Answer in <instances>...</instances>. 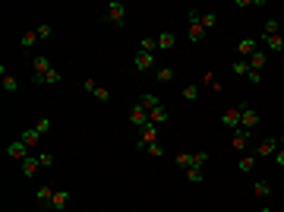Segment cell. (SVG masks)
<instances>
[{
    "label": "cell",
    "mask_w": 284,
    "mask_h": 212,
    "mask_svg": "<svg viewBox=\"0 0 284 212\" xmlns=\"http://www.w3.org/2000/svg\"><path fill=\"white\" fill-rule=\"evenodd\" d=\"M183 98L186 102H196L199 98V85H183Z\"/></svg>",
    "instance_id": "obj_31"
},
{
    "label": "cell",
    "mask_w": 284,
    "mask_h": 212,
    "mask_svg": "<svg viewBox=\"0 0 284 212\" xmlns=\"http://www.w3.org/2000/svg\"><path fill=\"white\" fill-rule=\"evenodd\" d=\"M234 73H237V76H246V73H249V64L246 61H234Z\"/></svg>",
    "instance_id": "obj_36"
},
{
    "label": "cell",
    "mask_w": 284,
    "mask_h": 212,
    "mask_svg": "<svg viewBox=\"0 0 284 212\" xmlns=\"http://www.w3.org/2000/svg\"><path fill=\"white\" fill-rule=\"evenodd\" d=\"M246 146H249V130L237 127L234 130V152H246Z\"/></svg>",
    "instance_id": "obj_13"
},
{
    "label": "cell",
    "mask_w": 284,
    "mask_h": 212,
    "mask_svg": "<svg viewBox=\"0 0 284 212\" xmlns=\"http://www.w3.org/2000/svg\"><path fill=\"white\" fill-rule=\"evenodd\" d=\"M139 105H142L145 111H155L161 102H158V95H152V92H142V95H139Z\"/></svg>",
    "instance_id": "obj_20"
},
{
    "label": "cell",
    "mask_w": 284,
    "mask_h": 212,
    "mask_svg": "<svg viewBox=\"0 0 284 212\" xmlns=\"http://www.w3.org/2000/svg\"><path fill=\"white\" fill-rule=\"evenodd\" d=\"M47 70H54L51 57H35V61H32V76H44Z\"/></svg>",
    "instance_id": "obj_15"
},
{
    "label": "cell",
    "mask_w": 284,
    "mask_h": 212,
    "mask_svg": "<svg viewBox=\"0 0 284 212\" xmlns=\"http://www.w3.org/2000/svg\"><path fill=\"white\" fill-rule=\"evenodd\" d=\"M133 67H136V70H152L155 67V54H148V51H136V54H133Z\"/></svg>",
    "instance_id": "obj_6"
},
{
    "label": "cell",
    "mask_w": 284,
    "mask_h": 212,
    "mask_svg": "<svg viewBox=\"0 0 284 212\" xmlns=\"http://www.w3.org/2000/svg\"><path fill=\"white\" fill-rule=\"evenodd\" d=\"M145 152H148V155H152V158H161V155H164V149H161V143H152V146H145Z\"/></svg>",
    "instance_id": "obj_34"
},
{
    "label": "cell",
    "mask_w": 284,
    "mask_h": 212,
    "mask_svg": "<svg viewBox=\"0 0 284 212\" xmlns=\"http://www.w3.org/2000/svg\"><path fill=\"white\" fill-rule=\"evenodd\" d=\"M6 155H10V158H19V162H22V158H29V146H25L22 140H16V143L6 146Z\"/></svg>",
    "instance_id": "obj_8"
},
{
    "label": "cell",
    "mask_w": 284,
    "mask_h": 212,
    "mask_svg": "<svg viewBox=\"0 0 284 212\" xmlns=\"http://www.w3.org/2000/svg\"><path fill=\"white\" fill-rule=\"evenodd\" d=\"M240 127L243 130H256L259 127V111H253L249 105H240Z\"/></svg>",
    "instance_id": "obj_4"
},
{
    "label": "cell",
    "mask_w": 284,
    "mask_h": 212,
    "mask_svg": "<svg viewBox=\"0 0 284 212\" xmlns=\"http://www.w3.org/2000/svg\"><path fill=\"white\" fill-rule=\"evenodd\" d=\"M205 162H208V155H205V152H196V155H193V168H202Z\"/></svg>",
    "instance_id": "obj_38"
},
{
    "label": "cell",
    "mask_w": 284,
    "mask_h": 212,
    "mask_svg": "<svg viewBox=\"0 0 284 212\" xmlns=\"http://www.w3.org/2000/svg\"><path fill=\"white\" fill-rule=\"evenodd\" d=\"M221 124H224L227 130H237L240 127V108H227L224 114H221Z\"/></svg>",
    "instance_id": "obj_10"
},
{
    "label": "cell",
    "mask_w": 284,
    "mask_h": 212,
    "mask_svg": "<svg viewBox=\"0 0 284 212\" xmlns=\"http://www.w3.org/2000/svg\"><path fill=\"white\" fill-rule=\"evenodd\" d=\"M256 51H259V44H256V38H243V42L237 44V54H240L243 61H246V57H253Z\"/></svg>",
    "instance_id": "obj_11"
},
{
    "label": "cell",
    "mask_w": 284,
    "mask_h": 212,
    "mask_svg": "<svg viewBox=\"0 0 284 212\" xmlns=\"http://www.w3.org/2000/svg\"><path fill=\"white\" fill-rule=\"evenodd\" d=\"M171 79H174L171 67H158V83H171Z\"/></svg>",
    "instance_id": "obj_32"
},
{
    "label": "cell",
    "mask_w": 284,
    "mask_h": 212,
    "mask_svg": "<svg viewBox=\"0 0 284 212\" xmlns=\"http://www.w3.org/2000/svg\"><path fill=\"white\" fill-rule=\"evenodd\" d=\"M259 212H278V209H272V206H262Z\"/></svg>",
    "instance_id": "obj_45"
},
{
    "label": "cell",
    "mask_w": 284,
    "mask_h": 212,
    "mask_svg": "<svg viewBox=\"0 0 284 212\" xmlns=\"http://www.w3.org/2000/svg\"><path fill=\"white\" fill-rule=\"evenodd\" d=\"M130 124H133V127H145V124H148V111L142 108L139 102L130 108Z\"/></svg>",
    "instance_id": "obj_7"
},
{
    "label": "cell",
    "mask_w": 284,
    "mask_h": 212,
    "mask_svg": "<svg viewBox=\"0 0 284 212\" xmlns=\"http://www.w3.org/2000/svg\"><path fill=\"white\" fill-rule=\"evenodd\" d=\"M139 51H148V54H155V51H158V38H142V42H139Z\"/></svg>",
    "instance_id": "obj_29"
},
{
    "label": "cell",
    "mask_w": 284,
    "mask_h": 212,
    "mask_svg": "<svg viewBox=\"0 0 284 212\" xmlns=\"http://www.w3.org/2000/svg\"><path fill=\"white\" fill-rule=\"evenodd\" d=\"M183 174H186V181H193V184L202 181V168H189V171H183Z\"/></svg>",
    "instance_id": "obj_35"
},
{
    "label": "cell",
    "mask_w": 284,
    "mask_h": 212,
    "mask_svg": "<svg viewBox=\"0 0 284 212\" xmlns=\"http://www.w3.org/2000/svg\"><path fill=\"white\" fill-rule=\"evenodd\" d=\"M3 89H6V92H16V89H19V85H16V79H13L6 70H3Z\"/></svg>",
    "instance_id": "obj_33"
},
{
    "label": "cell",
    "mask_w": 284,
    "mask_h": 212,
    "mask_svg": "<svg viewBox=\"0 0 284 212\" xmlns=\"http://www.w3.org/2000/svg\"><path fill=\"white\" fill-rule=\"evenodd\" d=\"M35 32H38V38H51V25H47V22H44V25H38Z\"/></svg>",
    "instance_id": "obj_41"
},
{
    "label": "cell",
    "mask_w": 284,
    "mask_h": 212,
    "mask_svg": "<svg viewBox=\"0 0 284 212\" xmlns=\"http://www.w3.org/2000/svg\"><path fill=\"white\" fill-rule=\"evenodd\" d=\"M202 85H208L212 92H221V85H218V79H215V73H205V76H202Z\"/></svg>",
    "instance_id": "obj_30"
},
{
    "label": "cell",
    "mask_w": 284,
    "mask_h": 212,
    "mask_svg": "<svg viewBox=\"0 0 284 212\" xmlns=\"http://www.w3.org/2000/svg\"><path fill=\"white\" fill-rule=\"evenodd\" d=\"M256 162H259V158H256V155H240V162H237V168H240V171H253V165Z\"/></svg>",
    "instance_id": "obj_28"
},
{
    "label": "cell",
    "mask_w": 284,
    "mask_h": 212,
    "mask_svg": "<svg viewBox=\"0 0 284 212\" xmlns=\"http://www.w3.org/2000/svg\"><path fill=\"white\" fill-rule=\"evenodd\" d=\"M174 162H177L180 171H189V168H193V155H186V152H177V158H174Z\"/></svg>",
    "instance_id": "obj_26"
},
{
    "label": "cell",
    "mask_w": 284,
    "mask_h": 212,
    "mask_svg": "<svg viewBox=\"0 0 284 212\" xmlns=\"http://www.w3.org/2000/svg\"><path fill=\"white\" fill-rule=\"evenodd\" d=\"M174 44H177V35H174V32H161L158 35V51H174Z\"/></svg>",
    "instance_id": "obj_16"
},
{
    "label": "cell",
    "mask_w": 284,
    "mask_h": 212,
    "mask_svg": "<svg viewBox=\"0 0 284 212\" xmlns=\"http://www.w3.org/2000/svg\"><path fill=\"white\" fill-rule=\"evenodd\" d=\"M66 203H70V190H54V196H51V209H54V212H63V209H66Z\"/></svg>",
    "instance_id": "obj_9"
},
{
    "label": "cell",
    "mask_w": 284,
    "mask_h": 212,
    "mask_svg": "<svg viewBox=\"0 0 284 212\" xmlns=\"http://www.w3.org/2000/svg\"><path fill=\"white\" fill-rule=\"evenodd\" d=\"M152 143H158V127H155V124H145L139 140H136V149H145V146H152Z\"/></svg>",
    "instance_id": "obj_5"
},
{
    "label": "cell",
    "mask_w": 284,
    "mask_h": 212,
    "mask_svg": "<svg viewBox=\"0 0 284 212\" xmlns=\"http://www.w3.org/2000/svg\"><path fill=\"white\" fill-rule=\"evenodd\" d=\"M199 22H202V29H215V25H218V16H215V13H202V16H199Z\"/></svg>",
    "instance_id": "obj_27"
},
{
    "label": "cell",
    "mask_w": 284,
    "mask_h": 212,
    "mask_svg": "<svg viewBox=\"0 0 284 212\" xmlns=\"http://www.w3.org/2000/svg\"><path fill=\"white\" fill-rule=\"evenodd\" d=\"M47 130H51V121H47V117H44V121H38V133H47Z\"/></svg>",
    "instance_id": "obj_43"
},
{
    "label": "cell",
    "mask_w": 284,
    "mask_h": 212,
    "mask_svg": "<svg viewBox=\"0 0 284 212\" xmlns=\"http://www.w3.org/2000/svg\"><path fill=\"white\" fill-rule=\"evenodd\" d=\"M51 196H54V187H51V184H47V187H38V193H35L38 206H47V209H51Z\"/></svg>",
    "instance_id": "obj_17"
},
{
    "label": "cell",
    "mask_w": 284,
    "mask_h": 212,
    "mask_svg": "<svg viewBox=\"0 0 284 212\" xmlns=\"http://www.w3.org/2000/svg\"><path fill=\"white\" fill-rule=\"evenodd\" d=\"M199 16H202L199 10H189V29H186V38H189V42H193V44H199L202 38H205V29H202Z\"/></svg>",
    "instance_id": "obj_1"
},
{
    "label": "cell",
    "mask_w": 284,
    "mask_h": 212,
    "mask_svg": "<svg viewBox=\"0 0 284 212\" xmlns=\"http://www.w3.org/2000/svg\"><path fill=\"white\" fill-rule=\"evenodd\" d=\"M167 117H171V114L164 111V105H158L155 111H148V124H155V127H158V124H164Z\"/></svg>",
    "instance_id": "obj_18"
},
{
    "label": "cell",
    "mask_w": 284,
    "mask_h": 212,
    "mask_svg": "<svg viewBox=\"0 0 284 212\" xmlns=\"http://www.w3.org/2000/svg\"><path fill=\"white\" fill-rule=\"evenodd\" d=\"M272 162H275V165H281V168H284V149H278V152H275V158H272Z\"/></svg>",
    "instance_id": "obj_44"
},
{
    "label": "cell",
    "mask_w": 284,
    "mask_h": 212,
    "mask_svg": "<svg viewBox=\"0 0 284 212\" xmlns=\"http://www.w3.org/2000/svg\"><path fill=\"white\" fill-rule=\"evenodd\" d=\"M265 61H268V54H265V51H256V54L253 57H246V64H249V70H256V73H262V67H265Z\"/></svg>",
    "instance_id": "obj_14"
},
{
    "label": "cell",
    "mask_w": 284,
    "mask_h": 212,
    "mask_svg": "<svg viewBox=\"0 0 284 212\" xmlns=\"http://www.w3.org/2000/svg\"><path fill=\"white\" fill-rule=\"evenodd\" d=\"M32 83H35V85H57L60 83V70L54 67V70H47L44 76H32Z\"/></svg>",
    "instance_id": "obj_12"
},
{
    "label": "cell",
    "mask_w": 284,
    "mask_h": 212,
    "mask_svg": "<svg viewBox=\"0 0 284 212\" xmlns=\"http://www.w3.org/2000/svg\"><path fill=\"white\" fill-rule=\"evenodd\" d=\"M95 98H98V102H111V92H107V85H98V89H95Z\"/></svg>",
    "instance_id": "obj_37"
},
{
    "label": "cell",
    "mask_w": 284,
    "mask_h": 212,
    "mask_svg": "<svg viewBox=\"0 0 284 212\" xmlns=\"http://www.w3.org/2000/svg\"><path fill=\"white\" fill-rule=\"evenodd\" d=\"M281 149H284V136H281Z\"/></svg>",
    "instance_id": "obj_46"
},
{
    "label": "cell",
    "mask_w": 284,
    "mask_h": 212,
    "mask_svg": "<svg viewBox=\"0 0 284 212\" xmlns=\"http://www.w3.org/2000/svg\"><path fill=\"white\" fill-rule=\"evenodd\" d=\"M262 32H265V35H278V32H281V22H278L275 16H268L265 25H262Z\"/></svg>",
    "instance_id": "obj_23"
},
{
    "label": "cell",
    "mask_w": 284,
    "mask_h": 212,
    "mask_svg": "<svg viewBox=\"0 0 284 212\" xmlns=\"http://www.w3.org/2000/svg\"><path fill=\"white\" fill-rule=\"evenodd\" d=\"M25 146H35L38 140H41V133H38V127H32V130H22V136H19Z\"/></svg>",
    "instance_id": "obj_22"
},
{
    "label": "cell",
    "mask_w": 284,
    "mask_h": 212,
    "mask_svg": "<svg viewBox=\"0 0 284 212\" xmlns=\"http://www.w3.org/2000/svg\"><path fill=\"white\" fill-rule=\"evenodd\" d=\"M38 162H41V168H51V165H54V155H51V152H44V155H38Z\"/></svg>",
    "instance_id": "obj_39"
},
{
    "label": "cell",
    "mask_w": 284,
    "mask_h": 212,
    "mask_svg": "<svg viewBox=\"0 0 284 212\" xmlns=\"http://www.w3.org/2000/svg\"><path fill=\"white\" fill-rule=\"evenodd\" d=\"M35 42H38V32H25V35L19 38V44H22V51H32V48H35Z\"/></svg>",
    "instance_id": "obj_24"
},
{
    "label": "cell",
    "mask_w": 284,
    "mask_h": 212,
    "mask_svg": "<svg viewBox=\"0 0 284 212\" xmlns=\"http://www.w3.org/2000/svg\"><path fill=\"white\" fill-rule=\"evenodd\" d=\"M38 168H41V162H38V158H32V155H29V158H22V174H25V177H32Z\"/></svg>",
    "instance_id": "obj_21"
},
{
    "label": "cell",
    "mask_w": 284,
    "mask_h": 212,
    "mask_svg": "<svg viewBox=\"0 0 284 212\" xmlns=\"http://www.w3.org/2000/svg\"><path fill=\"white\" fill-rule=\"evenodd\" d=\"M262 38H265V48L268 51H275V54H281V51H284V38L281 35H262Z\"/></svg>",
    "instance_id": "obj_19"
},
{
    "label": "cell",
    "mask_w": 284,
    "mask_h": 212,
    "mask_svg": "<svg viewBox=\"0 0 284 212\" xmlns=\"http://www.w3.org/2000/svg\"><path fill=\"white\" fill-rule=\"evenodd\" d=\"M281 149V140L278 136H265V140L259 143V149H256V158H275V152Z\"/></svg>",
    "instance_id": "obj_3"
},
{
    "label": "cell",
    "mask_w": 284,
    "mask_h": 212,
    "mask_svg": "<svg viewBox=\"0 0 284 212\" xmlns=\"http://www.w3.org/2000/svg\"><path fill=\"white\" fill-rule=\"evenodd\" d=\"M82 89H85V92H92V95H95V89H98V83H95V79H85V83H82Z\"/></svg>",
    "instance_id": "obj_42"
},
{
    "label": "cell",
    "mask_w": 284,
    "mask_h": 212,
    "mask_svg": "<svg viewBox=\"0 0 284 212\" xmlns=\"http://www.w3.org/2000/svg\"><path fill=\"white\" fill-rule=\"evenodd\" d=\"M104 19H107L111 25H123V22H126V6L120 3V0H111V3H107Z\"/></svg>",
    "instance_id": "obj_2"
},
{
    "label": "cell",
    "mask_w": 284,
    "mask_h": 212,
    "mask_svg": "<svg viewBox=\"0 0 284 212\" xmlns=\"http://www.w3.org/2000/svg\"><path fill=\"white\" fill-rule=\"evenodd\" d=\"M253 193L262 200V196H268V193H272V184H268V181H256V184H253Z\"/></svg>",
    "instance_id": "obj_25"
},
{
    "label": "cell",
    "mask_w": 284,
    "mask_h": 212,
    "mask_svg": "<svg viewBox=\"0 0 284 212\" xmlns=\"http://www.w3.org/2000/svg\"><path fill=\"white\" fill-rule=\"evenodd\" d=\"M246 79H249V83H253V85H259V83H262V73H256V70H249V73H246Z\"/></svg>",
    "instance_id": "obj_40"
}]
</instances>
